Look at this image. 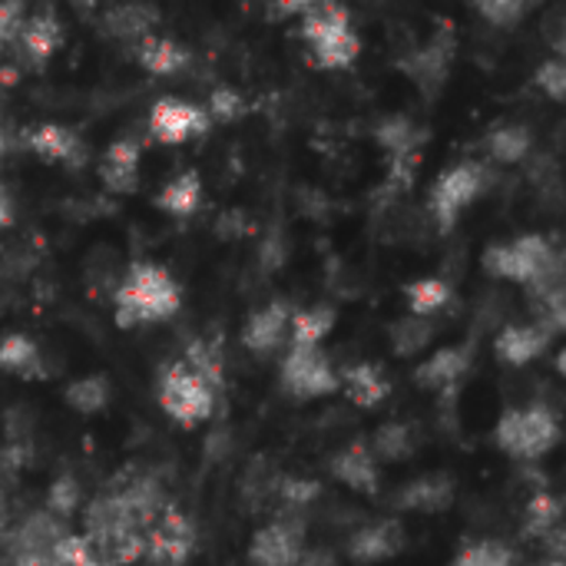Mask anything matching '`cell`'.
I'll return each instance as SVG.
<instances>
[{
  "label": "cell",
  "instance_id": "obj_31",
  "mask_svg": "<svg viewBox=\"0 0 566 566\" xmlns=\"http://www.w3.org/2000/svg\"><path fill=\"white\" fill-rule=\"evenodd\" d=\"M405 298L415 318H431L451 302V285L444 279H418L405 285Z\"/></svg>",
  "mask_w": 566,
  "mask_h": 566
},
{
  "label": "cell",
  "instance_id": "obj_35",
  "mask_svg": "<svg viewBox=\"0 0 566 566\" xmlns=\"http://www.w3.org/2000/svg\"><path fill=\"white\" fill-rule=\"evenodd\" d=\"M275 494L289 511H302V507H308V504H315L322 497V484L312 481V478H282L275 484Z\"/></svg>",
  "mask_w": 566,
  "mask_h": 566
},
{
  "label": "cell",
  "instance_id": "obj_9",
  "mask_svg": "<svg viewBox=\"0 0 566 566\" xmlns=\"http://www.w3.org/2000/svg\"><path fill=\"white\" fill-rule=\"evenodd\" d=\"M302 524L292 517H282L262 531H255L249 544V564L252 566H295L302 557Z\"/></svg>",
  "mask_w": 566,
  "mask_h": 566
},
{
  "label": "cell",
  "instance_id": "obj_5",
  "mask_svg": "<svg viewBox=\"0 0 566 566\" xmlns=\"http://www.w3.org/2000/svg\"><path fill=\"white\" fill-rule=\"evenodd\" d=\"M484 189V169L478 163H458L438 176L428 196V212L441 232H451L458 216L481 196Z\"/></svg>",
  "mask_w": 566,
  "mask_h": 566
},
{
  "label": "cell",
  "instance_id": "obj_1",
  "mask_svg": "<svg viewBox=\"0 0 566 566\" xmlns=\"http://www.w3.org/2000/svg\"><path fill=\"white\" fill-rule=\"evenodd\" d=\"M113 302H116L119 328L159 325V322H169L182 308V289L166 269L139 262L126 272Z\"/></svg>",
  "mask_w": 566,
  "mask_h": 566
},
{
  "label": "cell",
  "instance_id": "obj_40",
  "mask_svg": "<svg viewBox=\"0 0 566 566\" xmlns=\"http://www.w3.org/2000/svg\"><path fill=\"white\" fill-rule=\"evenodd\" d=\"M534 80H537V86H541L554 103H564V96H566L564 60H547V63H541V66H537V73H534Z\"/></svg>",
  "mask_w": 566,
  "mask_h": 566
},
{
  "label": "cell",
  "instance_id": "obj_6",
  "mask_svg": "<svg viewBox=\"0 0 566 566\" xmlns=\"http://www.w3.org/2000/svg\"><path fill=\"white\" fill-rule=\"evenodd\" d=\"M282 388L292 398L312 401V398L335 395L342 381L335 365L322 355V348H289L282 361Z\"/></svg>",
  "mask_w": 566,
  "mask_h": 566
},
{
  "label": "cell",
  "instance_id": "obj_36",
  "mask_svg": "<svg viewBox=\"0 0 566 566\" xmlns=\"http://www.w3.org/2000/svg\"><path fill=\"white\" fill-rule=\"evenodd\" d=\"M478 13L501 30H514L531 13V3L527 0H488V3H478Z\"/></svg>",
  "mask_w": 566,
  "mask_h": 566
},
{
  "label": "cell",
  "instance_id": "obj_45",
  "mask_svg": "<svg viewBox=\"0 0 566 566\" xmlns=\"http://www.w3.org/2000/svg\"><path fill=\"white\" fill-rule=\"evenodd\" d=\"M295 566H335V557L328 551H312V554H302Z\"/></svg>",
  "mask_w": 566,
  "mask_h": 566
},
{
  "label": "cell",
  "instance_id": "obj_26",
  "mask_svg": "<svg viewBox=\"0 0 566 566\" xmlns=\"http://www.w3.org/2000/svg\"><path fill=\"white\" fill-rule=\"evenodd\" d=\"M156 206H159L163 212L176 216V219L192 216V212L202 206V179H199V172H196V169H186V172H179L172 182H166V186L159 189V196H156Z\"/></svg>",
  "mask_w": 566,
  "mask_h": 566
},
{
  "label": "cell",
  "instance_id": "obj_7",
  "mask_svg": "<svg viewBox=\"0 0 566 566\" xmlns=\"http://www.w3.org/2000/svg\"><path fill=\"white\" fill-rule=\"evenodd\" d=\"M196 547V531L189 517L176 507L166 504L159 521L146 531V560L156 566H186Z\"/></svg>",
  "mask_w": 566,
  "mask_h": 566
},
{
  "label": "cell",
  "instance_id": "obj_32",
  "mask_svg": "<svg viewBox=\"0 0 566 566\" xmlns=\"http://www.w3.org/2000/svg\"><path fill=\"white\" fill-rule=\"evenodd\" d=\"M63 401L80 415H99L109 405V385L103 375H83V378L66 385Z\"/></svg>",
  "mask_w": 566,
  "mask_h": 566
},
{
  "label": "cell",
  "instance_id": "obj_15",
  "mask_svg": "<svg viewBox=\"0 0 566 566\" xmlns=\"http://www.w3.org/2000/svg\"><path fill=\"white\" fill-rule=\"evenodd\" d=\"M471 358H474V352L468 345L464 348L461 345L438 348L428 361H421L415 368V385L428 388V391H448L464 378V371L471 368Z\"/></svg>",
  "mask_w": 566,
  "mask_h": 566
},
{
  "label": "cell",
  "instance_id": "obj_22",
  "mask_svg": "<svg viewBox=\"0 0 566 566\" xmlns=\"http://www.w3.org/2000/svg\"><path fill=\"white\" fill-rule=\"evenodd\" d=\"M66 537V527L63 521H56L53 514H30L20 527H13V537H10V557L13 554H27V551H53L60 541Z\"/></svg>",
  "mask_w": 566,
  "mask_h": 566
},
{
  "label": "cell",
  "instance_id": "obj_25",
  "mask_svg": "<svg viewBox=\"0 0 566 566\" xmlns=\"http://www.w3.org/2000/svg\"><path fill=\"white\" fill-rule=\"evenodd\" d=\"M421 143H424V129H421L415 119H408V116H388V119L378 126V146H381L395 163L415 159L418 149H421Z\"/></svg>",
  "mask_w": 566,
  "mask_h": 566
},
{
  "label": "cell",
  "instance_id": "obj_42",
  "mask_svg": "<svg viewBox=\"0 0 566 566\" xmlns=\"http://www.w3.org/2000/svg\"><path fill=\"white\" fill-rule=\"evenodd\" d=\"M20 23H23V7L20 3H0V50L20 30Z\"/></svg>",
  "mask_w": 566,
  "mask_h": 566
},
{
  "label": "cell",
  "instance_id": "obj_4",
  "mask_svg": "<svg viewBox=\"0 0 566 566\" xmlns=\"http://www.w3.org/2000/svg\"><path fill=\"white\" fill-rule=\"evenodd\" d=\"M159 408L182 428H196L216 411V388L186 361H172L159 375Z\"/></svg>",
  "mask_w": 566,
  "mask_h": 566
},
{
  "label": "cell",
  "instance_id": "obj_10",
  "mask_svg": "<svg viewBox=\"0 0 566 566\" xmlns=\"http://www.w3.org/2000/svg\"><path fill=\"white\" fill-rule=\"evenodd\" d=\"M405 544L408 537L398 521H378V524H365L361 531H355V537L348 541V557L355 564H385V560H395L405 551Z\"/></svg>",
  "mask_w": 566,
  "mask_h": 566
},
{
  "label": "cell",
  "instance_id": "obj_19",
  "mask_svg": "<svg viewBox=\"0 0 566 566\" xmlns=\"http://www.w3.org/2000/svg\"><path fill=\"white\" fill-rule=\"evenodd\" d=\"M136 60L146 73L153 76H176L189 66V50L169 36H153L146 33L143 40H136Z\"/></svg>",
  "mask_w": 566,
  "mask_h": 566
},
{
  "label": "cell",
  "instance_id": "obj_17",
  "mask_svg": "<svg viewBox=\"0 0 566 566\" xmlns=\"http://www.w3.org/2000/svg\"><path fill=\"white\" fill-rule=\"evenodd\" d=\"M27 146L36 156H43L46 163H66V166H80L83 163V139L73 129L56 126V123L33 126L27 133Z\"/></svg>",
  "mask_w": 566,
  "mask_h": 566
},
{
  "label": "cell",
  "instance_id": "obj_20",
  "mask_svg": "<svg viewBox=\"0 0 566 566\" xmlns=\"http://www.w3.org/2000/svg\"><path fill=\"white\" fill-rule=\"evenodd\" d=\"M308 53H312V63L322 66V70H345L358 60L361 53V40L355 36L352 23L345 27H335L322 36H315L308 43Z\"/></svg>",
  "mask_w": 566,
  "mask_h": 566
},
{
  "label": "cell",
  "instance_id": "obj_43",
  "mask_svg": "<svg viewBox=\"0 0 566 566\" xmlns=\"http://www.w3.org/2000/svg\"><path fill=\"white\" fill-rule=\"evenodd\" d=\"M13 566H60V560H56V547H53V551H27V554H13Z\"/></svg>",
  "mask_w": 566,
  "mask_h": 566
},
{
  "label": "cell",
  "instance_id": "obj_37",
  "mask_svg": "<svg viewBox=\"0 0 566 566\" xmlns=\"http://www.w3.org/2000/svg\"><path fill=\"white\" fill-rule=\"evenodd\" d=\"M454 566H514V554L497 541H481L464 547Z\"/></svg>",
  "mask_w": 566,
  "mask_h": 566
},
{
  "label": "cell",
  "instance_id": "obj_48",
  "mask_svg": "<svg viewBox=\"0 0 566 566\" xmlns=\"http://www.w3.org/2000/svg\"><path fill=\"white\" fill-rule=\"evenodd\" d=\"M544 566H564V560H547Z\"/></svg>",
  "mask_w": 566,
  "mask_h": 566
},
{
  "label": "cell",
  "instance_id": "obj_46",
  "mask_svg": "<svg viewBox=\"0 0 566 566\" xmlns=\"http://www.w3.org/2000/svg\"><path fill=\"white\" fill-rule=\"evenodd\" d=\"M3 226H10V199L3 196V189H0V229Z\"/></svg>",
  "mask_w": 566,
  "mask_h": 566
},
{
  "label": "cell",
  "instance_id": "obj_41",
  "mask_svg": "<svg viewBox=\"0 0 566 566\" xmlns=\"http://www.w3.org/2000/svg\"><path fill=\"white\" fill-rule=\"evenodd\" d=\"M56 560H60V566H99V560L93 557V551L86 544V537H80V534H66L56 544Z\"/></svg>",
  "mask_w": 566,
  "mask_h": 566
},
{
  "label": "cell",
  "instance_id": "obj_38",
  "mask_svg": "<svg viewBox=\"0 0 566 566\" xmlns=\"http://www.w3.org/2000/svg\"><path fill=\"white\" fill-rule=\"evenodd\" d=\"M46 504H50L46 514H53L56 521H66V517L80 507V484H76V478H70V474L56 478V481L50 484Z\"/></svg>",
  "mask_w": 566,
  "mask_h": 566
},
{
  "label": "cell",
  "instance_id": "obj_21",
  "mask_svg": "<svg viewBox=\"0 0 566 566\" xmlns=\"http://www.w3.org/2000/svg\"><path fill=\"white\" fill-rule=\"evenodd\" d=\"M17 33H20V46H23V53H27V60L33 66H43L53 56V50L60 46V40H63L60 23H56V17L50 10L33 13L30 20H23Z\"/></svg>",
  "mask_w": 566,
  "mask_h": 566
},
{
  "label": "cell",
  "instance_id": "obj_18",
  "mask_svg": "<svg viewBox=\"0 0 566 566\" xmlns=\"http://www.w3.org/2000/svg\"><path fill=\"white\" fill-rule=\"evenodd\" d=\"M395 504L415 514H441L454 504V484L444 474H428L398 491Z\"/></svg>",
  "mask_w": 566,
  "mask_h": 566
},
{
  "label": "cell",
  "instance_id": "obj_23",
  "mask_svg": "<svg viewBox=\"0 0 566 566\" xmlns=\"http://www.w3.org/2000/svg\"><path fill=\"white\" fill-rule=\"evenodd\" d=\"M338 381L345 385V395H348L358 408H365V411L378 408V405L391 395V381H388L375 365H352V368L342 371Z\"/></svg>",
  "mask_w": 566,
  "mask_h": 566
},
{
  "label": "cell",
  "instance_id": "obj_27",
  "mask_svg": "<svg viewBox=\"0 0 566 566\" xmlns=\"http://www.w3.org/2000/svg\"><path fill=\"white\" fill-rule=\"evenodd\" d=\"M40 348L27 335H3L0 338V371L17 378H36L40 371Z\"/></svg>",
  "mask_w": 566,
  "mask_h": 566
},
{
  "label": "cell",
  "instance_id": "obj_24",
  "mask_svg": "<svg viewBox=\"0 0 566 566\" xmlns=\"http://www.w3.org/2000/svg\"><path fill=\"white\" fill-rule=\"evenodd\" d=\"M335 322H338V312L328 305H312V308L292 312V322H289L292 348H318L328 338V332L335 328Z\"/></svg>",
  "mask_w": 566,
  "mask_h": 566
},
{
  "label": "cell",
  "instance_id": "obj_8",
  "mask_svg": "<svg viewBox=\"0 0 566 566\" xmlns=\"http://www.w3.org/2000/svg\"><path fill=\"white\" fill-rule=\"evenodd\" d=\"M212 126L206 106H196L189 99H176V96H163L153 103L149 109V133L166 143V146H179V143H189V139H199L206 136Z\"/></svg>",
  "mask_w": 566,
  "mask_h": 566
},
{
  "label": "cell",
  "instance_id": "obj_12",
  "mask_svg": "<svg viewBox=\"0 0 566 566\" xmlns=\"http://www.w3.org/2000/svg\"><path fill=\"white\" fill-rule=\"evenodd\" d=\"M289 322H292L289 305H285V302H269L265 308H259V312L249 318V325H245V332H242V345H245L252 355H259V358L275 355V352L282 348V342L289 338Z\"/></svg>",
  "mask_w": 566,
  "mask_h": 566
},
{
  "label": "cell",
  "instance_id": "obj_14",
  "mask_svg": "<svg viewBox=\"0 0 566 566\" xmlns=\"http://www.w3.org/2000/svg\"><path fill=\"white\" fill-rule=\"evenodd\" d=\"M99 179L109 192H119V196L136 192V186H139V143L129 136L109 143L103 159H99Z\"/></svg>",
  "mask_w": 566,
  "mask_h": 566
},
{
  "label": "cell",
  "instance_id": "obj_30",
  "mask_svg": "<svg viewBox=\"0 0 566 566\" xmlns=\"http://www.w3.org/2000/svg\"><path fill=\"white\" fill-rule=\"evenodd\" d=\"M156 20V10L153 7H139V3H123V7H113L106 10L103 23L113 36H123V40H143L149 33Z\"/></svg>",
  "mask_w": 566,
  "mask_h": 566
},
{
  "label": "cell",
  "instance_id": "obj_39",
  "mask_svg": "<svg viewBox=\"0 0 566 566\" xmlns=\"http://www.w3.org/2000/svg\"><path fill=\"white\" fill-rule=\"evenodd\" d=\"M209 119H216V123H235L242 113H245V99H242V93L239 90H232V86H216L212 90V96H209Z\"/></svg>",
  "mask_w": 566,
  "mask_h": 566
},
{
  "label": "cell",
  "instance_id": "obj_3",
  "mask_svg": "<svg viewBox=\"0 0 566 566\" xmlns=\"http://www.w3.org/2000/svg\"><path fill=\"white\" fill-rule=\"evenodd\" d=\"M494 441L504 454L517 461H537L560 441V424H557V415L544 405L511 408L501 415L494 428Z\"/></svg>",
  "mask_w": 566,
  "mask_h": 566
},
{
  "label": "cell",
  "instance_id": "obj_16",
  "mask_svg": "<svg viewBox=\"0 0 566 566\" xmlns=\"http://www.w3.org/2000/svg\"><path fill=\"white\" fill-rule=\"evenodd\" d=\"M328 471H332V478L338 484L352 488L355 494H368V497L378 494V464H375L368 444H348V448H342L328 461Z\"/></svg>",
  "mask_w": 566,
  "mask_h": 566
},
{
  "label": "cell",
  "instance_id": "obj_33",
  "mask_svg": "<svg viewBox=\"0 0 566 566\" xmlns=\"http://www.w3.org/2000/svg\"><path fill=\"white\" fill-rule=\"evenodd\" d=\"M431 338H434V322L431 318L408 315V318H398L391 325V352L398 358H411V355L424 352L431 345Z\"/></svg>",
  "mask_w": 566,
  "mask_h": 566
},
{
  "label": "cell",
  "instance_id": "obj_34",
  "mask_svg": "<svg viewBox=\"0 0 566 566\" xmlns=\"http://www.w3.org/2000/svg\"><path fill=\"white\" fill-rule=\"evenodd\" d=\"M560 501L554 497V494H534V501H531V507H527V534L531 537H551L557 527H560Z\"/></svg>",
  "mask_w": 566,
  "mask_h": 566
},
{
  "label": "cell",
  "instance_id": "obj_13",
  "mask_svg": "<svg viewBox=\"0 0 566 566\" xmlns=\"http://www.w3.org/2000/svg\"><path fill=\"white\" fill-rule=\"evenodd\" d=\"M554 332L547 325H507L497 338H494V352L504 365L511 368H524L534 358H541L551 345Z\"/></svg>",
  "mask_w": 566,
  "mask_h": 566
},
{
  "label": "cell",
  "instance_id": "obj_2",
  "mask_svg": "<svg viewBox=\"0 0 566 566\" xmlns=\"http://www.w3.org/2000/svg\"><path fill=\"white\" fill-rule=\"evenodd\" d=\"M484 272H491L497 279H507V282H517V285H527V289H534V295H547V292L564 289L560 255L537 232L521 235L514 242L491 245L484 252Z\"/></svg>",
  "mask_w": 566,
  "mask_h": 566
},
{
  "label": "cell",
  "instance_id": "obj_29",
  "mask_svg": "<svg viewBox=\"0 0 566 566\" xmlns=\"http://www.w3.org/2000/svg\"><path fill=\"white\" fill-rule=\"evenodd\" d=\"M484 146H488V153H491L497 163L514 166V163L527 159V153H531L534 139H531V129H527V126H514V123H507V126H497V129L484 139Z\"/></svg>",
  "mask_w": 566,
  "mask_h": 566
},
{
  "label": "cell",
  "instance_id": "obj_47",
  "mask_svg": "<svg viewBox=\"0 0 566 566\" xmlns=\"http://www.w3.org/2000/svg\"><path fill=\"white\" fill-rule=\"evenodd\" d=\"M3 149H7V136H3V129H0V156H3Z\"/></svg>",
  "mask_w": 566,
  "mask_h": 566
},
{
  "label": "cell",
  "instance_id": "obj_44",
  "mask_svg": "<svg viewBox=\"0 0 566 566\" xmlns=\"http://www.w3.org/2000/svg\"><path fill=\"white\" fill-rule=\"evenodd\" d=\"M305 10H308V3H272L269 7V17L272 20H285V17H295V13L302 17Z\"/></svg>",
  "mask_w": 566,
  "mask_h": 566
},
{
  "label": "cell",
  "instance_id": "obj_11",
  "mask_svg": "<svg viewBox=\"0 0 566 566\" xmlns=\"http://www.w3.org/2000/svg\"><path fill=\"white\" fill-rule=\"evenodd\" d=\"M451 36L444 33V36H434L428 46H421V50H415L408 60H401V70L411 76V83L421 90V93H428V96H434L441 86H444V80H448V73H451Z\"/></svg>",
  "mask_w": 566,
  "mask_h": 566
},
{
  "label": "cell",
  "instance_id": "obj_28",
  "mask_svg": "<svg viewBox=\"0 0 566 566\" xmlns=\"http://www.w3.org/2000/svg\"><path fill=\"white\" fill-rule=\"evenodd\" d=\"M371 458H381L388 464H401L415 454V431L401 421H391V424H381L371 438Z\"/></svg>",
  "mask_w": 566,
  "mask_h": 566
}]
</instances>
